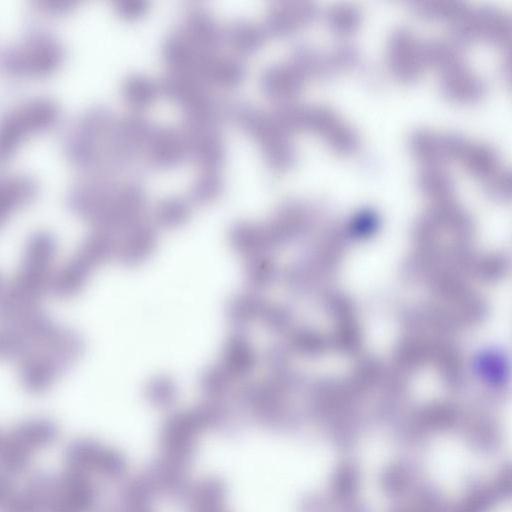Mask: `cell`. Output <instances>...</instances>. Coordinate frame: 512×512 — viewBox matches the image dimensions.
I'll return each mask as SVG.
<instances>
[{
  "mask_svg": "<svg viewBox=\"0 0 512 512\" xmlns=\"http://www.w3.org/2000/svg\"><path fill=\"white\" fill-rule=\"evenodd\" d=\"M440 88L444 96L453 102L471 104L484 94V84L480 77L465 64L444 72Z\"/></svg>",
  "mask_w": 512,
  "mask_h": 512,
  "instance_id": "27",
  "label": "cell"
},
{
  "mask_svg": "<svg viewBox=\"0 0 512 512\" xmlns=\"http://www.w3.org/2000/svg\"><path fill=\"white\" fill-rule=\"evenodd\" d=\"M266 302L258 292L247 290L234 295L226 307V318L234 330H244L260 320Z\"/></svg>",
  "mask_w": 512,
  "mask_h": 512,
  "instance_id": "36",
  "label": "cell"
},
{
  "mask_svg": "<svg viewBox=\"0 0 512 512\" xmlns=\"http://www.w3.org/2000/svg\"><path fill=\"white\" fill-rule=\"evenodd\" d=\"M424 65L440 74L465 64L460 48L451 41L433 39L422 44Z\"/></svg>",
  "mask_w": 512,
  "mask_h": 512,
  "instance_id": "38",
  "label": "cell"
},
{
  "mask_svg": "<svg viewBox=\"0 0 512 512\" xmlns=\"http://www.w3.org/2000/svg\"><path fill=\"white\" fill-rule=\"evenodd\" d=\"M232 249L245 259L268 254L272 250L264 224L251 221H238L228 232Z\"/></svg>",
  "mask_w": 512,
  "mask_h": 512,
  "instance_id": "30",
  "label": "cell"
},
{
  "mask_svg": "<svg viewBox=\"0 0 512 512\" xmlns=\"http://www.w3.org/2000/svg\"><path fill=\"white\" fill-rule=\"evenodd\" d=\"M9 433L21 447L33 453L53 444L59 431L53 420L46 417H33L16 424Z\"/></svg>",
  "mask_w": 512,
  "mask_h": 512,
  "instance_id": "31",
  "label": "cell"
},
{
  "mask_svg": "<svg viewBox=\"0 0 512 512\" xmlns=\"http://www.w3.org/2000/svg\"><path fill=\"white\" fill-rule=\"evenodd\" d=\"M180 130L185 140L187 157L201 171H220L226 159L220 126L182 123Z\"/></svg>",
  "mask_w": 512,
  "mask_h": 512,
  "instance_id": "14",
  "label": "cell"
},
{
  "mask_svg": "<svg viewBox=\"0 0 512 512\" xmlns=\"http://www.w3.org/2000/svg\"><path fill=\"white\" fill-rule=\"evenodd\" d=\"M64 460L67 469L97 474L108 480L123 478L128 469L127 459L120 450L89 438L71 441L65 449Z\"/></svg>",
  "mask_w": 512,
  "mask_h": 512,
  "instance_id": "9",
  "label": "cell"
},
{
  "mask_svg": "<svg viewBox=\"0 0 512 512\" xmlns=\"http://www.w3.org/2000/svg\"><path fill=\"white\" fill-rule=\"evenodd\" d=\"M117 247L116 235L93 229L72 256L56 269L50 292L65 300L79 295L97 268L116 260Z\"/></svg>",
  "mask_w": 512,
  "mask_h": 512,
  "instance_id": "2",
  "label": "cell"
},
{
  "mask_svg": "<svg viewBox=\"0 0 512 512\" xmlns=\"http://www.w3.org/2000/svg\"><path fill=\"white\" fill-rule=\"evenodd\" d=\"M153 125L140 113L115 119L105 146V170L115 173L142 156Z\"/></svg>",
  "mask_w": 512,
  "mask_h": 512,
  "instance_id": "8",
  "label": "cell"
},
{
  "mask_svg": "<svg viewBox=\"0 0 512 512\" xmlns=\"http://www.w3.org/2000/svg\"><path fill=\"white\" fill-rule=\"evenodd\" d=\"M158 84L160 95L179 105L183 112L197 108L212 98L209 86L190 73L168 71Z\"/></svg>",
  "mask_w": 512,
  "mask_h": 512,
  "instance_id": "19",
  "label": "cell"
},
{
  "mask_svg": "<svg viewBox=\"0 0 512 512\" xmlns=\"http://www.w3.org/2000/svg\"><path fill=\"white\" fill-rule=\"evenodd\" d=\"M289 63L305 80L327 74L324 55L306 44L296 45L292 49Z\"/></svg>",
  "mask_w": 512,
  "mask_h": 512,
  "instance_id": "46",
  "label": "cell"
},
{
  "mask_svg": "<svg viewBox=\"0 0 512 512\" xmlns=\"http://www.w3.org/2000/svg\"><path fill=\"white\" fill-rule=\"evenodd\" d=\"M468 5L460 1H417L412 3L413 11L426 19L445 20L450 23Z\"/></svg>",
  "mask_w": 512,
  "mask_h": 512,
  "instance_id": "49",
  "label": "cell"
},
{
  "mask_svg": "<svg viewBox=\"0 0 512 512\" xmlns=\"http://www.w3.org/2000/svg\"><path fill=\"white\" fill-rule=\"evenodd\" d=\"M259 321L267 330L279 333L287 326L288 313L282 306L266 303Z\"/></svg>",
  "mask_w": 512,
  "mask_h": 512,
  "instance_id": "54",
  "label": "cell"
},
{
  "mask_svg": "<svg viewBox=\"0 0 512 512\" xmlns=\"http://www.w3.org/2000/svg\"><path fill=\"white\" fill-rule=\"evenodd\" d=\"M387 63L393 76L403 82L416 80L424 65L422 44L407 28L393 31L387 43Z\"/></svg>",
  "mask_w": 512,
  "mask_h": 512,
  "instance_id": "15",
  "label": "cell"
},
{
  "mask_svg": "<svg viewBox=\"0 0 512 512\" xmlns=\"http://www.w3.org/2000/svg\"><path fill=\"white\" fill-rule=\"evenodd\" d=\"M144 395L150 405L158 409H168L177 400V386L166 375L152 378L146 385Z\"/></svg>",
  "mask_w": 512,
  "mask_h": 512,
  "instance_id": "48",
  "label": "cell"
},
{
  "mask_svg": "<svg viewBox=\"0 0 512 512\" xmlns=\"http://www.w3.org/2000/svg\"><path fill=\"white\" fill-rule=\"evenodd\" d=\"M356 60L357 53L352 47H337L325 57L327 73L348 69Z\"/></svg>",
  "mask_w": 512,
  "mask_h": 512,
  "instance_id": "53",
  "label": "cell"
},
{
  "mask_svg": "<svg viewBox=\"0 0 512 512\" xmlns=\"http://www.w3.org/2000/svg\"><path fill=\"white\" fill-rule=\"evenodd\" d=\"M317 15L315 3L305 0H285L272 3L262 26L270 37H287L309 25Z\"/></svg>",
  "mask_w": 512,
  "mask_h": 512,
  "instance_id": "17",
  "label": "cell"
},
{
  "mask_svg": "<svg viewBox=\"0 0 512 512\" xmlns=\"http://www.w3.org/2000/svg\"><path fill=\"white\" fill-rule=\"evenodd\" d=\"M113 9L119 18L133 22L146 15L149 3L146 0H115Z\"/></svg>",
  "mask_w": 512,
  "mask_h": 512,
  "instance_id": "51",
  "label": "cell"
},
{
  "mask_svg": "<svg viewBox=\"0 0 512 512\" xmlns=\"http://www.w3.org/2000/svg\"><path fill=\"white\" fill-rule=\"evenodd\" d=\"M217 512H225L224 509L223 510H220V511H217Z\"/></svg>",
  "mask_w": 512,
  "mask_h": 512,
  "instance_id": "60",
  "label": "cell"
},
{
  "mask_svg": "<svg viewBox=\"0 0 512 512\" xmlns=\"http://www.w3.org/2000/svg\"><path fill=\"white\" fill-rule=\"evenodd\" d=\"M238 406L263 428L279 429L286 414L281 393L267 381L246 383L236 393Z\"/></svg>",
  "mask_w": 512,
  "mask_h": 512,
  "instance_id": "11",
  "label": "cell"
},
{
  "mask_svg": "<svg viewBox=\"0 0 512 512\" xmlns=\"http://www.w3.org/2000/svg\"><path fill=\"white\" fill-rule=\"evenodd\" d=\"M201 433L202 430L190 410L171 414L160 430V455L189 468Z\"/></svg>",
  "mask_w": 512,
  "mask_h": 512,
  "instance_id": "10",
  "label": "cell"
},
{
  "mask_svg": "<svg viewBox=\"0 0 512 512\" xmlns=\"http://www.w3.org/2000/svg\"><path fill=\"white\" fill-rule=\"evenodd\" d=\"M224 189L220 171H201L190 186L188 201L198 206L209 205L222 196Z\"/></svg>",
  "mask_w": 512,
  "mask_h": 512,
  "instance_id": "42",
  "label": "cell"
},
{
  "mask_svg": "<svg viewBox=\"0 0 512 512\" xmlns=\"http://www.w3.org/2000/svg\"><path fill=\"white\" fill-rule=\"evenodd\" d=\"M417 184L421 192L437 204L452 201L454 182L441 166L423 167L418 174Z\"/></svg>",
  "mask_w": 512,
  "mask_h": 512,
  "instance_id": "39",
  "label": "cell"
},
{
  "mask_svg": "<svg viewBox=\"0 0 512 512\" xmlns=\"http://www.w3.org/2000/svg\"><path fill=\"white\" fill-rule=\"evenodd\" d=\"M190 411L202 432L227 429L234 416L226 399H205Z\"/></svg>",
  "mask_w": 512,
  "mask_h": 512,
  "instance_id": "40",
  "label": "cell"
},
{
  "mask_svg": "<svg viewBox=\"0 0 512 512\" xmlns=\"http://www.w3.org/2000/svg\"><path fill=\"white\" fill-rule=\"evenodd\" d=\"M97 501L98 491L90 475L67 469L57 476L44 512H92Z\"/></svg>",
  "mask_w": 512,
  "mask_h": 512,
  "instance_id": "12",
  "label": "cell"
},
{
  "mask_svg": "<svg viewBox=\"0 0 512 512\" xmlns=\"http://www.w3.org/2000/svg\"><path fill=\"white\" fill-rule=\"evenodd\" d=\"M146 165L154 170H170L180 166L187 157L181 130L153 126L142 154Z\"/></svg>",
  "mask_w": 512,
  "mask_h": 512,
  "instance_id": "16",
  "label": "cell"
},
{
  "mask_svg": "<svg viewBox=\"0 0 512 512\" xmlns=\"http://www.w3.org/2000/svg\"><path fill=\"white\" fill-rule=\"evenodd\" d=\"M102 512H119V510L118 509H106Z\"/></svg>",
  "mask_w": 512,
  "mask_h": 512,
  "instance_id": "59",
  "label": "cell"
},
{
  "mask_svg": "<svg viewBox=\"0 0 512 512\" xmlns=\"http://www.w3.org/2000/svg\"><path fill=\"white\" fill-rule=\"evenodd\" d=\"M161 54L168 71L195 75L198 62L205 53L196 49L180 31H176L164 40Z\"/></svg>",
  "mask_w": 512,
  "mask_h": 512,
  "instance_id": "33",
  "label": "cell"
},
{
  "mask_svg": "<svg viewBox=\"0 0 512 512\" xmlns=\"http://www.w3.org/2000/svg\"><path fill=\"white\" fill-rule=\"evenodd\" d=\"M0 509L1 512H41L38 502L25 488L14 491Z\"/></svg>",
  "mask_w": 512,
  "mask_h": 512,
  "instance_id": "52",
  "label": "cell"
},
{
  "mask_svg": "<svg viewBox=\"0 0 512 512\" xmlns=\"http://www.w3.org/2000/svg\"><path fill=\"white\" fill-rule=\"evenodd\" d=\"M144 473L158 496H164L174 502L182 503L192 484L188 467L161 455L148 465Z\"/></svg>",
  "mask_w": 512,
  "mask_h": 512,
  "instance_id": "20",
  "label": "cell"
},
{
  "mask_svg": "<svg viewBox=\"0 0 512 512\" xmlns=\"http://www.w3.org/2000/svg\"><path fill=\"white\" fill-rule=\"evenodd\" d=\"M147 194L135 180L118 183L102 209L90 223L93 229L122 234L145 219Z\"/></svg>",
  "mask_w": 512,
  "mask_h": 512,
  "instance_id": "7",
  "label": "cell"
},
{
  "mask_svg": "<svg viewBox=\"0 0 512 512\" xmlns=\"http://www.w3.org/2000/svg\"><path fill=\"white\" fill-rule=\"evenodd\" d=\"M305 131L319 135L333 152L340 155L355 152L360 143L356 130L333 109L323 105L307 106Z\"/></svg>",
  "mask_w": 512,
  "mask_h": 512,
  "instance_id": "13",
  "label": "cell"
},
{
  "mask_svg": "<svg viewBox=\"0 0 512 512\" xmlns=\"http://www.w3.org/2000/svg\"><path fill=\"white\" fill-rule=\"evenodd\" d=\"M409 149L423 167L441 166L450 160L448 133L417 129L409 137Z\"/></svg>",
  "mask_w": 512,
  "mask_h": 512,
  "instance_id": "28",
  "label": "cell"
},
{
  "mask_svg": "<svg viewBox=\"0 0 512 512\" xmlns=\"http://www.w3.org/2000/svg\"><path fill=\"white\" fill-rule=\"evenodd\" d=\"M257 360L248 336L242 330H234L225 341L219 363L237 380L249 376L254 371Z\"/></svg>",
  "mask_w": 512,
  "mask_h": 512,
  "instance_id": "25",
  "label": "cell"
},
{
  "mask_svg": "<svg viewBox=\"0 0 512 512\" xmlns=\"http://www.w3.org/2000/svg\"><path fill=\"white\" fill-rule=\"evenodd\" d=\"M3 287H4V283H3L2 278L0 276V295H1V292L3 290Z\"/></svg>",
  "mask_w": 512,
  "mask_h": 512,
  "instance_id": "58",
  "label": "cell"
},
{
  "mask_svg": "<svg viewBox=\"0 0 512 512\" xmlns=\"http://www.w3.org/2000/svg\"><path fill=\"white\" fill-rule=\"evenodd\" d=\"M361 19L359 8L351 3L335 4L326 14L329 29L339 37L354 34L361 24Z\"/></svg>",
  "mask_w": 512,
  "mask_h": 512,
  "instance_id": "45",
  "label": "cell"
},
{
  "mask_svg": "<svg viewBox=\"0 0 512 512\" xmlns=\"http://www.w3.org/2000/svg\"><path fill=\"white\" fill-rule=\"evenodd\" d=\"M244 273L248 289L259 293L274 283L277 267L268 254H261L246 259Z\"/></svg>",
  "mask_w": 512,
  "mask_h": 512,
  "instance_id": "44",
  "label": "cell"
},
{
  "mask_svg": "<svg viewBox=\"0 0 512 512\" xmlns=\"http://www.w3.org/2000/svg\"><path fill=\"white\" fill-rule=\"evenodd\" d=\"M236 380L220 364L209 366L203 371L199 385L205 399H226Z\"/></svg>",
  "mask_w": 512,
  "mask_h": 512,
  "instance_id": "47",
  "label": "cell"
},
{
  "mask_svg": "<svg viewBox=\"0 0 512 512\" xmlns=\"http://www.w3.org/2000/svg\"><path fill=\"white\" fill-rule=\"evenodd\" d=\"M179 31L196 49L204 53H218L224 42L223 30L214 17L197 5L186 9Z\"/></svg>",
  "mask_w": 512,
  "mask_h": 512,
  "instance_id": "18",
  "label": "cell"
},
{
  "mask_svg": "<svg viewBox=\"0 0 512 512\" xmlns=\"http://www.w3.org/2000/svg\"><path fill=\"white\" fill-rule=\"evenodd\" d=\"M9 449V436L8 432L0 429V464L4 460Z\"/></svg>",
  "mask_w": 512,
  "mask_h": 512,
  "instance_id": "56",
  "label": "cell"
},
{
  "mask_svg": "<svg viewBox=\"0 0 512 512\" xmlns=\"http://www.w3.org/2000/svg\"><path fill=\"white\" fill-rule=\"evenodd\" d=\"M473 34L494 45L506 47L511 39V19L506 12L494 6L472 8Z\"/></svg>",
  "mask_w": 512,
  "mask_h": 512,
  "instance_id": "26",
  "label": "cell"
},
{
  "mask_svg": "<svg viewBox=\"0 0 512 512\" xmlns=\"http://www.w3.org/2000/svg\"><path fill=\"white\" fill-rule=\"evenodd\" d=\"M224 42L239 55H251L265 44L267 34L264 28L245 19H237L223 30Z\"/></svg>",
  "mask_w": 512,
  "mask_h": 512,
  "instance_id": "35",
  "label": "cell"
},
{
  "mask_svg": "<svg viewBox=\"0 0 512 512\" xmlns=\"http://www.w3.org/2000/svg\"><path fill=\"white\" fill-rule=\"evenodd\" d=\"M259 80L262 93L276 103L294 101L306 82L289 62L267 67Z\"/></svg>",
  "mask_w": 512,
  "mask_h": 512,
  "instance_id": "22",
  "label": "cell"
},
{
  "mask_svg": "<svg viewBox=\"0 0 512 512\" xmlns=\"http://www.w3.org/2000/svg\"><path fill=\"white\" fill-rule=\"evenodd\" d=\"M121 94L126 105L140 113L154 104L160 96L158 82L144 74H130L122 83Z\"/></svg>",
  "mask_w": 512,
  "mask_h": 512,
  "instance_id": "37",
  "label": "cell"
},
{
  "mask_svg": "<svg viewBox=\"0 0 512 512\" xmlns=\"http://www.w3.org/2000/svg\"><path fill=\"white\" fill-rule=\"evenodd\" d=\"M58 245L48 231H37L26 241L16 273L0 295V322L42 309L43 296L51 291Z\"/></svg>",
  "mask_w": 512,
  "mask_h": 512,
  "instance_id": "1",
  "label": "cell"
},
{
  "mask_svg": "<svg viewBox=\"0 0 512 512\" xmlns=\"http://www.w3.org/2000/svg\"><path fill=\"white\" fill-rule=\"evenodd\" d=\"M191 215V203L179 196H169L160 200L153 211L152 222L156 227L176 229L187 223Z\"/></svg>",
  "mask_w": 512,
  "mask_h": 512,
  "instance_id": "41",
  "label": "cell"
},
{
  "mask_svg": "<svg viewBox=\"0 0 512 512\" xmlns=\"http://www.w3.org/2000/svg\"><path fill=\"white\" fill-rule=\"evenodd\" d=\"M226 497L224 480L209 476L192 483L181 504L188 512H217L223 510Z\"/></svg>",
  "mask_w": 512,
  "mask_h": 512,
  "instance_id": "29",
  "label": "cell"
},
{
  "mask_svg": "<svg viewBox=\"0 0 512 512\" xmlns=\"http://www.w3.org/2000/svg\"><path fill=\"white\" fill-rule=\"evenodd\" d=\"M114 121L113 113L105 106H94L80 117L65 142V151L73 164L89 174L108 172L105 146Z\"/></svg>",
  "mask_w": 512,
  "mask_h": 512,
  "instance_id": "4",
  "label": "cell"
},
{
  "mask_svg": "<svg viewBox=\"0 0 512 512\" xmlns=\"http://www.w3.org/2000/svg\"><path fill=\"white\" fill-rule=\"evenodd\" d=\"M457 161L470 175L482 182L502 167L494 147L469 140L466 141Z\"/></svg>",
  "mask_w": 512,
  "mask_h": 512,
  "instance_id": "32",
  "label": "cell"
},
{
  "mask_svg": "<svg viewBox=\"0 0 512 512\" xmlns=\"http://www.w3.org/2000/svg\"><path fill=\"white\" fill-rule=\"evenodd\" d=\"M308 220V209L299 201H287L281 204L268 222L266 231L272 249L299 233Z\"/></svg>",
  "mask_w": 512,
  "mask_h": 512,
  "instance_id": "24",
  "label": "cell"
},
{
  "mask_svg": "<svg viewBox=\"0 0 512 512\" xmlns=\"http://www.w3.org/2000/svg\"><path fill=\"white\" fill-rule=\"evenodd\" d=\"M157 496L152 483L145 473H142L130 478L121 487L119 508L152 506Z\"/></svg>",
  "mask_w": 512,
  "mask_h": 512,
  "instance_id": "43",
  "label": "cell"
},
{
  "mask_svg": "<svg viewBox=\"0 0 512 512\" xmlns=\"http://www.w3.org/2000/svg\"><path fill=\"white\" fill-rule=\"evenodd\" d=\"M62 58V46L54 37L35 33L1 53L0 67L14 76L39 77L56 70Z\"/></svg>",
  "mask_w": 512,
  "mask_h": 512,
  "instance_id": "6",
  "label": "cell"
},
{
  "mask_svg": "<svg viewBox=\"0 0 512 512\" xmlns=\"http://www.w3.org/2000/svg\"><path fill=\"white\" fill-rule=\"evenodd\" d=\"M34 193V184L27 177H0V227L25 206Z\"/></svg>",
  "mask_w": 512,
  "mask_h": 512,
  "instance_id": "34",
  "label": "cell"
},
{
  "mask_svg": "<svg viewBox=\"0 0 512 512\" xmlns=\"http://www.w3.org/2000/svg\"><path fill=\"white\" fill-rule=\"evenodd\" d=\"M227 118L239 126L259 147L266 165L276 173L290 170L296 163V149L272 119L256 107L244 102L227 103Z\"/></svg>",
  "mask_w": 512,
  "mask_h": 512,
  "instance_id": "3",
  "label": "cell"
},
{
  "mask_svg": "<svg viewBox=\"0 0 512 512\" xmlns=\"http://www.w3.org/2000/svg\"><path fill=\"white\" fill-rule=\"evenodd\" d=\"M14 492V483L11 475L0 470V508Z\"/></svg>",
  "mask_w": 512,
  "mask_h": 512,
  "instance_id": "55",
  "label": "cell"
},
{
  "mask_svg": "<svg viewBox=\"0 0 512 512\" xmlns=\"http://www.w3.org/2000/svg\"><path fill=\"white\" fill-rule=\"evenodd\" d=\"M59 116L58 106L48 98L28 100L0 118V163L10 159L32 136L52 127Z\"/></svg>",
  "mask_w": 512,
  "mask_h": 512,
  "instance_id": "5",
  "label": "cell"
},
{
  "mask_svg": "<svg viewBox=\"0 0 512 512\" xmlns=\"http://www.w3.org/2000/svg\"><path fill=\"white\" fill-rule=\"evenodd\" d=\"M201 63L197 76L208 86L236 88L246 76V66L238 57L211 53L206 54Z\"/></svg>",
  "mask_w": 512,
  "mask_h": 512,
  "instance_id": "23",
  "label": "cell"
},
{
  "mask_svg": "<svg viewBox=\"0 0 512 512\" xmlns=\"http://www.w3.org/2000/svg\"><path fill=\"white\" fill-rule=\"evenodd\" d=\"M119 512H154L152 506L118 508Z\"/></svg>",
  "mask_w": 512,
  "mask_h": 512,
  "instance_id": "57",
  "label": "cell"
},
{
  "mask_svg": "<svg viewBox=\"0 0 512 512\" xmlns=\"http://www.w3.org/2000/svg\"><path fill=\"white\" fill-rule=\"evenodd\" d=\"M482 183L486 191L494 197L508 199L511 195V174L509 169L501 167Z\"/></svg>",
  "mask_w": 512,
  "mask_h": 512,
  "instance_id": "50",
  "label": "cell"
},
{
  "mask_svg": "<svg viewBox=\"0 0 512 512\" xmlns=\"http://www.w3.org/2000/svg\"><path fill=\"white\" fill-rule=\"evenodd\" d=\"M157 227L143 219L118 238L116 260L124 266L135 267L148 260L156 249Z\"/></svg>",
  "mask_w": 512,
  "mask_h": 512,
  "instance_id": "21",
  "label": "cell"
}]
</instances>
